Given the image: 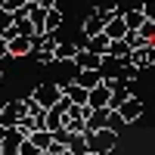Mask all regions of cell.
<instances>
[{"instance_id": "1", "label": "cell", "mask_w": 155, "mask_h": 155, "mask_svg": "<svg viewBox=\"0 0 155 155\" xmlns=\"http://www.w3.org/2000/svg\"><path fill=\"white\" fill-rule=\"evenodd\" d=\"M87 143H90V152H99V155H109L115 146H118V134L115 130H96V134H87Z\"/></svg>"}, {"instance_id": "2", "label": "cell", "mask_w": 155, "mask_h": 155, "mask_svg": "<svg viewBox=\"0 0 155 155\" xmlns=\"http://www.w3.org/2000/svg\"><path fill=\"white\" fill-rule=\"evenodd\" d=\"M31 96H34L37 102H41L44 109H56V102L62 99V87H59V84H50V81H47V84H37Z\"/></svg>"}, {"instance_id": "3", "label": "cell", "mask_w": 155, "mask_h": 155, "mask_svg": "<svg viewBox=\"0 0 155 155\" xmlns=\"http://www.w3.org/2000/svg\"><path fill=\"white\" fill-rule=\"evenodd\" d=\"M25 115H28V112H25L22 99H12V102H6V106H3V112H0V124H3V127H16Z\"/></svg>"}, {"instance_id": "4", "label": "cell", "mask_w": 155, "mask_h": 155, "mask_svg": "<svg viewBox=\"0 0 155 155\" xmlns=\"http://www.w3.org/2000/svg\"><path fill=\"white\" fill-rule=\"evenodd\" d=\"M127 62H130V65H137L140 71H143V68H152V65H155V44H146V47L134 50Z\"/></svg>"}, {"instance_id": "5", "label": "cell", "mask_w": 155, "mask_h": 155, "mask_svg": "<svg viewBox=\"0 0 155 155\" xmlns=\"http://www.w3.org/2000/svg\"><path fill=\"white\" fill-rule=\"evenodd\" d=\"M31 53H34V37L19 34V37L9 41V59H25V56H31Z\"/></svg>"}, {"instance_id": "6", "label": "cell", "mask_w": 155, "mask_h": 155, "mask_svg": "<svg viewBox=\"0 0 155 155\" xmlns=\"http://www.w3.org/2000/svg\"><path fill=\"white\" fill-rule=\"evenodd\" d=\"M59 87H62V93H65V96L74 102V106H87V99H90V90H84L81 84L74 81V78H71V81H62Z\"/></svg>"}, {"instance_id": "7", "label": "cell", "mask_w": 155, "mask_h": 155, "mask_svg": "<svg viewBox=\"0 0 155 155\" xmlns=\"http://www.w3.org/2000/svg\"><path fill=\"white\" fill-rule=\"evenodd\" d=\"M109 102H112V87L102 81L99 87L90 90V99H87V106L90 109H109Z\"/></svg>"}, {"instance_id": "8", "label": "cell", "mask_w": 155, "mask_h": 155, "mask_svg": "<svg viewBox=\"0 0 155 155\" xmlns=\"http://www.w3.org/2000/svg\"><path fill=\"white\" fill-rule=\"evenodd\" d=\"M74 81L81 84L84 90H93V87H99V84H102V71H99V68H78Z\"/></svg>"}, {"instance_id": "9", "label": "cell", "mask_w": 155, "mask_h": 155, "mask_svg": "<svg viewBox=\"0 0 155 155\" xmlns=\"http://www.w3.org/2000/svg\"><path fill=\"white\" fill-rule=\"evenodd\" d=\"M109 115H112V109H93L90 118H87V134L106 130V127H109Z\"/></svg>"}, {"instance_id": "10", "label": "cell", "mask_w": 155, "mask_h": 155, "mask_svg": "<svg viewBox=\"0 0 155 155\" xmlns=\"http://www.w3.org/2000/svg\"><path fill=\"white\" fill-rule=\"evenodd\" d=\"M127 31H130V28H127V22H124L121 12H118V16H112V19L106 22V34H109V41H124Z\"/></svg>"}, {"instance_id": "11", "label": "cell", "mask_w": 155, "mask_h": 155, "mask_svg": "<svg viewBox=\"0 0 155 155\" xmlns=\"http://www.w3.org/2000/svg\"><path fill=\"white\" fill-rule=\"evenodd\" d=\"M118 112H121V118H124L127 124H130V121H140V115H143V99H140V96H130Z\"/></svg>"}, {"instance_id": "12", "label": "cell", "mask_w": 155, "mask_h": 155, "mask_svg": "<svg viewBox=\"0 0 155 155\" xmlns=\"http://www.w3.org/2000/svg\"><path fill=\"white\" fill-rule=\"evenodd\" d=\"M25 143V137H22V130H19V127H9V130H6V140H3V146H0V149H3V155H19V146Z\"/></svg>"}, {"instance_id": "13", "label": "cell", "mask_w": 155, "mask_h": 155, "mask_svg": "<svg viewBox=\"0 0 155 155\" xmlns=\"http://www.w3.org/2000/svg\"><path fill=\"white\" fill-rule=\"evenodd\" d=\"M74 65H78V68H102V56L90 53V50L84 47V50H78V56H74Z\"/></svg>"}, {"instance_id": "14", "label": "cell", "mask_w": 155, "mask_h": 155, "mask_svg": "<svg viewBox=\"0 0 155 155\" xmlns=\"http://www.w3.org/2000/svg\"><path fill=\"white\" fill-rule=\"evenodd\" d=\"M96 34H106V19H102L99 12L84 19V37H96Z\"/></svg>"}, {"instance_id": "15", "label": "cell", "mask_w": 155, "mask_h": 155, "mask_svg": "<svg viewBox=\"0 0 155 155\" xmlns=\"http://www.w3.org/2000/svg\"><path fill=\"white\" fill-rule=\"evenodd\" d=\"M109 47H112L109 34H96V37H87V50H90V53H96V56H109Z\"/></svg>"}, {"instance_id": "16", "label": "cell", "mask_w": 155, "mask_h": 155, "mask_svg": "<svg viewBox=\"0 0 155 155\" xmlns=\"http://www.w3.org/2000/svg\"><path fill=\"white\" fill-rule=\"evenodd\" d=\"M118 6H121V3H118V0H93V9H96V12H99V16H102V19H106V22H109L112 16H118V12H121Z\"/></svg>"}, {"instance_id": "17", "label": "cell", "mask_w": 155, "mask_h": 155, "mask_svg": "<svg viewBox=\"0 0 155 155\" xmlns=\"http://www.w3.org/2000/svg\"><path fill=\"white\" fill-rule=\"evenodd\" d=\"M121 16H124V22H127V28H130V31H140V28L146 25L143 9H121Z\"/></svg>"}, {"instance_id": "18", "label": "cell", "mask_w": 155, "mask_h": 155, "mask_svg": "<svg viewBox=\"0 0 155 155\" xmlns=\"http://www.w3.org/2000/svg\"><path fill=\"white\" fill-rule=\"evenodd\" d=\"M78 44H59L56 50H53V56H56V62H74V56H78Z\"/></svg>"}, {"instance_id": "19", "label": "cell", "mask_w": 155, "mask_h": 155, "mask_svg": "<svg viewBox=\"0 0 155 155\" xmlns=\"http://www.w3.org/2000/svg\"><path fill=\"white\" fill-rule=\"evenodd\" d=\"M62 124H65V115H62L59 109H50L47 118H44V127H47L50 134H56V130H62Z\"/></svg>"}, {"instance_id": "20", "label": "cell", "mask_w": 155, "mask_h": 155, "mask_svg": "<svg viewBox=\"0 0 155 155\" xmlns=\"http://www.w3.org/2000/svg\"><path fill=\"white\" fill-rule=\"evenodd\" d=\"M59 28H62V9L56 6V9H50V12H47V22H44V31H47V34H56Z\"/></svg>"}, {"instance_id": "21", "label": "cell", "mask_w": 155, "mask_h": 155, "mask_svg": "<svg viewBox=\"0 0 155 155\" xmlns=\"http://www.w3.org/2000/svg\"><path fill=\"white\" fill-rule=\"evenodd\" d=\"M68 152H74V155H87V152H90L87 134H74V137L68 140Z\"/></svg>"}, {"instance_id": "22", "label": "cell", "mask_w": 155, "mask_h": 155, "mask_svg": "<svg viewBox=\"0 0 155 155\" xmlns=\"http://www.w3.org/2000/svg\"><path fill=\"white\" fill-rule=\"evenodd\" d=\"M109 56H115V59L127 62V59H130V47H127L124 41H112V47H109Z\"/></svg>"}, {"instance_id": "23", "label": "cell", "mask_w": 155, "mask_h": 155, "mask_svg": "<svg viewBox=\"0 0 155 155\" xmlns=\"http://www.w3.org/2000/svg\"><path fill=\"white\" fill-rule=\"evenodd\" d=\"M28 140H31L37 149H44V152H47V149H50V143H53V134H50V130H34Z\"/></svg>"}, {"instance_id": "24", "label": "cell", "mask_w": 155, "mask_h": 155, "mask_svg": "<svg viewBox=\"0 0 155 155\" xmlns=\"http://www.w3.org/2000/svg\"><path fill=\"white\" fill-rule=\"evenodd\" d=\"M137 78H140V68L130 65V62H124L121 71H118V81H121V84H130V81H137Z\"/></svg>"}, {"instance_id": "25", "label": "cell", "mask_w": 155, "mask_h": 155, "mask_svg": "<svg viewBox=\"0 0 155 155\" xmlns=\"http://www.w3.org/2000/svg\"><path fill=\"white\" fill-rule=\"evenodd\" d=\"M124 44L130 47V53L140 50V47H146V41H143V34H140V31H127V34H124Z\"/></svg>"}, {"instance_id": "26", "label": "cell", "mask_w": 155, "mask_h": 155, "mask_svg": "<svg viewBox=\"0 0 155 155\" xmlns=\"http://www.w3.org/2000/svg\"><path fill=\"white\" fill-rule=\"evenodd\" d=\"M31 56L37 59V65H53V62H56V56H53V50H34Z\"/></svg>"}, {"instance_id": "27", "label": "cell", "mask_w": 155, "mask_h": 155, "mask_svg": "<svg viewBox=\"0 0 155 155\" xmlns=\"http://www.w3.org/2000/svg\"><path fill=\"white\" fill-rule=\"evenodd\" d=\"M12 25H16V16H12L9 9H3V6H0V34H3L6 28H12Z\"/></svg>"}, {"instance_id": "28", "label": "cell", "mask_w": 155, "mask_h": 155, "mask_svg": "<svg viewBox=\"0 0 155 155\" xmlns=\"http://www.w3.org/2000/svg\"><path fill=\"white\" fill-rule=\"evenodd\" d=\"M0 6H3V9H9L12 16H16L19 9H25V6H28V0H0Z\"/></svg>"}, {"instance_id": "29", "label": "cell", "mask_w": 155, "mask_h": 155, "mask_svg": "<svg viewBox=\"0 0 155 155\" xmlns=\"http://www.w3.org/2000/svg\"><path fill=\"white\" fill-rule=\"evenodd\" d=\"M127 121L121 118V112H112L109 115V130H115V134H121V127H124Z\"/></svg>"}, {"instance_id": "30", "label": "cell", "mask_w": 155, "mask_h": 155, "mask_svg": "<svg viewBox=\"0 0 155 155\" xmlns=\"http://www.w3.org/2000/svg\"><path fill=\"white\" fill-rule=\"evenodd\" d=\"M140 34H143V41H146V44H155V22L146 19V25L140 28Z\"/></svg>"}, {"instance_id": "31", "label": "cell", "mask_w": 155, "mask_h": 155, "mask_svg": "<svg viewBox=\"0 0 155 155\" xmlns=\"http://www.w3.org/2000/svg\"><path fill=\"white\" fill-rule=\"evenodd\" d=\"M19 155H44V149H37L31 140H25V143L19 146Z\"/></svg>"}, {"instance_id": "32", "label": "cell", "mask_w": 155, "mask_h": 155, "mask_svg": "<svg viewBox=\"0 0 155 155\" xmlns=\"http://www.w3.org/2000/svg\"><path fill=\"white\" fill-rule=\"evenodd\" d=\"M140 9H143V16H146L149 22H155V0H143V6H140Z\"/></svg>"}, {"instance_id": "33", "label": "cell", "mask_w": 155, "mask_h": 155, "mask_svg": "<svg viewBox=\"0 0 155 155\" xmlns=\"http://www.w3.org/2000/svg\"><path fill=\"white\" fill-rule=\"evenodd\" d=\"M65 152H68V146H65V143H56V140H53L50 149H47V155H65Z\"/></svg>"}, {"instance_id": "34", "label": "cell", "mask_w": 155, "mask_h": 155, "mask_svg": "<svg viewBox=\"0 0 155 155\" xmlns=\"http://www.w3.org/2000/svg\"><path fill=\"white\" fill-rule=\"evenodd\" d=\"M71 137H74V134H71V130H65V127L53 134V140H56V143H65V146H68V140H71Z\"/></svg>"}, {"instance_id": "35", "label": "cell", "mask_w": 155, "mask_h": 155, "mask_svg": "<svg viewBox=\"0 0 155 155\" xmlns=\"http://www.w3.org/2000/svg\"><path fill=\"white\" fill-rule=\"evenodd\" d=\"M37 3H41L44 9H56V6H59V0H37Z\"/></svg>"}, {"instance_id": "36", "label": "cell", "mask_w": 155, "mask_h": 155, "mask_svg": "<svg viewBox=\"0 0 155 155\" xmlns=\"http://www.w3.org/2000/svg\"><path fill=\"white\" fill-rule=\"evenodd\" d=\"M6 130H9V127H3V124H0V146H3V140H6Z\"/></svg>"}, {"instance_id": "37", "label": "cell", "mask_w": 155, "mask_h": 155, "mask_svg": "<svg viewBox=\"0 0 155 155\" xmlns=\"http://www.w3.org/2000/svg\"><path fill=\"white\" fill-rule=\"evenodd\" d=\"M87 155H99V152H87Z\"/></svg>"}, {"instance_id": "38", "label": "cell", "mask_w": 155, "mask_h": 155, "mask_svg": "<svg viewBox=\"0 0 155 155\" xmlns=\"http://www.w3.org/2000/svg\"><path fill=\"white\" fill-rule=\"evenodd\" d=\"M65 155H74V152H65Z\"/></svg>"}, {"instance_id": "39", "label": "cell", "mask_w": 155, "mask_h": 155, "mask_svg": "<svg viewBox=\"0 0 155 155\" xmlns=\"http://www.w3.org/2000/svg\"><path fill=\"white\" fill-rule=\"evenodd\" d=\"M0 81H3V74H0Z\"/></svg>"}, {"instance_id": "40", "label": "cell", "mask_w": 155, "mask_h": 155, "mask_svg": "<svg viewBox=\"0 0 155 155\" xmlns=\"http://www.w3.org/2000/svg\"><path fill=\"white\" fill-rule=\"evenodd\" d=\"M0 155H3V149H0Z\"/></svg>"}, {"instance_id": "41", "label": "cell", "mask_w": 155, "mask_h": 155, "mask_svg": "<svg viewBox=\"0 0 155 155\" xmlns=\"http://www.w3.org/2000/svg\"><path fill=\"white\" fill-rule=\"evenodd\" d=\"M44 155H47V152H44Z\"/></svg>"}]
</instances>
